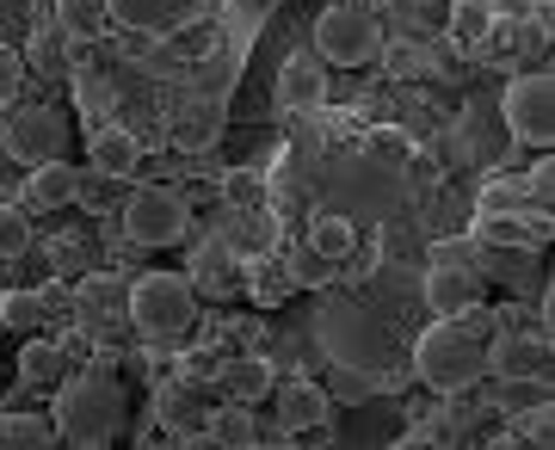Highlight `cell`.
Segmentation results:
<instances>
[{
	"label": "cell",
	"mask_w": 555,
	"mask_h": 450,
	"mask_svg": "<svg viewBox=\"0 0 555 450\" xmlns=\"http://www.w3.org/2000/svg\"><path fill=\"white\" fill-rule=\"evenodd\" d=\"M124 321H130L149 346H185V339L198 333L204 309H198L192 278H179V272H142V278H130Z\"/></svg>",
	"instance_id": "3"
},
{
	"label": "cell",
	"mask_w": 555,
	"mask_h": 450,
	"mask_svg": "<svg viewBox=\"0 0 555 450\" xmlns=\"http://www.w3.org/2000/svg\"><path fill=\"white\" fill-rule=\"evenodd\" d=\"M217 383H222L229 401H247V408H254V401L272 395V358H266V352H222Z\"/></svg>",
	"instance_id": "18"
},
{
	"label": "cell",
	"mask_w": 555,
	"mask_h": 450,
	"mask_svg": "<svg viewBox=\"0 0 555 450\" xmlns=\"http://www.w3.org/2000/svg\"><path fill=\"white\" fill-rule=\"evenodd\" d=\"M364 149L377 160H389V167H408V160H414V137H408L401 124H371V130H364Z\"/></svg>",
	"instance_id": "28"
},
{
	"label": "cell",
	"mask_w": 555,
	"mask_h": 450,
	"mask_svg": "<svg viewBox=\"0 0 555 450\" xmlns=\"http://www.w3.org/2000/svg\"><path fill=\"white\" fill-rule=\"evenodd\" d=\"M488 376H500V383H550V333L494 327L488 333Z\"/></svg>",
	"instance_id": "8"
},
{
	"label": "cell",
	"mask_w": 555,
	"mask_h": 450,
	"mask_svg": "<svg viewBox=\"0 0 555 450\" xmlns=\"http://www.w3.org/2000/svg\"><path fill=\"white\" fill-rule=\"evenodd\" d=\"M20 62L38 80H62V75H68V62H75V56H68V31H62V25H38Z\"/></svg>",
	"instance_id": "24"
},
{
	"label": "cell",
	"mask_w": 555,
	"mask_h": 450,
	"mask_svg": "<svg viewBox=\"0 0 555 450\" xmlns=\"http://www.w3.org/2000/svg\"><path fill=\"white\" fill-rule=\"evenodd\" d=\"M62 142H68V124H62L56 105H7L0 112V155L7 160H50L62 155Z\"/></svg>",
	"instance_id": "7"
},
{
	"label": "cell",
	"mask_w": 555,
	"mask_h": 450,
	"mask_svg": "<svg viewBox=\"0 0 555 450\" xmlns=\"http://www.w3.org/2000/svg\"><path fill=\"white\" fill-rule=\"evenodd\" d=\"M185 229H192V204H185L179 185H137L124 197V235H130V247L155 254V247L185 241Z\"/></svg>",
	"instance_id": "5"
},
{
	"label": "cell",
	"mask_w": 555,
	"mask_h": 450,
	"mask_svg": "<svg viewBox=\"0 0 555 450\" xmlns=\"http://www.w3.org/2000/svg\"><path fill=\"white\" fill-rule=\"evenodd\" d=\"M75 93H80V105H87V118H100L105 105H112V80H100V75H75Z\"/></svg>",
	"instance_id": "35"
},
{
	"label": "cell",
	"mask_w": 555,
	"mask_h": 450,
	"mask_svg": "<svg viewBox=\"0 0 555 450\" xmlns=\"http://www.w3.org/2000/svg\"><path fill=\"white\" fill-rule=\"evenodd\" d=\"M192 291H210V296H235L241 291V247L235 241L210 235L192 259Z\"/></svg>",
	"instance_id": "17"
},
{
	"label": "cell",
	"mask_w": 555,
	"mask_h": 450,
	"mask_svg": "<svg viewBox=\"0 0 555 450\" xmlns=\"http://www.w3.org/2000/svg\"><path fill=\"white\" fill-rule=\"evenodd\" d=\"M481 247L476 235H444V241H433V266H481Z\"/></svg>",
	"instance_id": "33"
},
{
	"label": "cell",
	"mask_w": 555,
	"mask_h": 450,
	"mask_svg": "<svg viewBox=\"0 0 555 450\" xmlns=\"http://www.w3.org/2000/svg\"><path fill=\"white\" fill-rule=\"evenodd\" d=\"M217 197H222V210H235V216H247V222H259V216L272 210V173H266V167H254V160L222 167Z\"/></svg>",
	"instance_id": "13"
},
{
	"label": "cell",
	"mask_w": 555,
	"mask_h": 450,
	"mask_svg": "<svg viewBox=\"0 0 555 450\" xmlns=\"http://www.w3.org/2000/svg\"><path fill=\"white\" fill-rule=\"evenodd\" d=\"M278 105L284 112H321L327 105V62L315 50H297L278 68Z\"/></svg>",
	"instance_id": "10"
},
{
	"label": "cell",
	"mask_w": 555,
	"mask_h": 450,
	"mask_svg": "<svg viewBox=\"0 0 555 450\" xmlns=\"http://www.w3.org/2000/svg\"><path fill=\"white\" fill-rule=\"evenodd\" d=\"M43 321H50L43 291H7V296H0V327H13L20 339H25V333H38Z\"/></svg>",
	"instance_id": "26"
},
{
	"label": "cell",
	"mask_w": 555,
	"mask_h": 450,
	"mask_svg": "<svg viewBox=\"0 0 555 450\" xmlns=\"http://www.w3.org/2000/svg\"><path fill=\"white\" fill-rule=\"evenodd\" d=\"M500 118H506L513 142H525V149H550L555 142V80L543 75V68L513 75L506 80V93H500Z\"/></svg>",
	"instance_id": "6"
},
{
	"label": "cell",
	"mask_w": 555,
	"mask_h": 450,
	"mask_svg": "<svg viewBox=\"0 0 555 450\" xmlns=\"http://www.w3.org/2000/svg\"><path fill=\"white\" fill-rule=\"evenodd\" d=\"M80 197V173H75V160H31V173H25V210H68Z\"/></svg>",
	"instance_id": "12"
},
{
	"label": "cell",
	"mask_w": 555,
	"mask_h": 450,
	"mask_svg": "<svg viewBox=\"0 0 555 450\" xmlns=\"http://www.w3.org/2000/svg\"><path fill=\"white\" fill-rule=\"evenodd\" d=\"M75 371L68 358H62L56 339H43V333H25V352H20V376H25V389H56L62 376Z\"/></svg>",
	"instance_id": "23"
},
{
	"label": "cell",
	"mask_w": 555,
	"mask_h": 450,
	"mask_svg": "<svg viewBox=\"0 0 555 450\" xmlns=\"http://www.w3.org/2000/svg\"><path fill=\"white\" fill-rule=\"evenodd\" d=\"M469 303H481V266H426V309L463 314Z\"/></svg>",
	"instance_id": "15"
},
{
	"label": "cell",
	"mask_w": 555,
	"mask_h": 450,
	"mask_svg": "<svg viewBox=\"0 0 555 450\" xmlns=\"http://www.w3.org/2000/svg\"><path fill=\"white\" fill-rule=\"evenodd\" d=\"M241 291L254 296L259 309H284L291 291H297V278H291L284 254H254V259H241Z\"/></svg>",
	"instance_id": "19"
},
{
	"label": "cell",
	"mask_w": 555,
	"mask_h": 450,
	"mask_svg": "<svg viewBox=\"0 0 555 450\" xmlns=\"http://www.w3.org/2000/svg\"><path fill=\"white\" fill-rule=\"evenodd\" d=\"M31 247V210L25 204H0V259H20Z\"/></svg>",
	"instance_id": "30"
},
{
	"label": "cell",
	"mask_w": 555,
	"mask_h": 450,
	"mask_svg": "<svg viewBox=\"0 0 555 450\" xmlns=\"http://www.w3.org/2000/svg\"><path fill=\"white\" fill-rule=\"evenodd\" d=\"M20 87H25V62H20V50H7V43H0V112L20 99Z\"/></svg>",
	"instance_id": "34"
},
{
	"label": "cell",
	"mask_w": 555,
	"mask_h": 450,
	"mask_svg": "<svg viewBox=\"0 0 555 450\" xmlns=\"http://www.w3.org/2000/svg\"><path fill=\"white\" fill-rule=\"evenodd\" d=\"M50 445H56V420L43 408L13 401V408L0 413V450H50Z\"/></svg>",
	"instance_id": "21"
},
{
	"label": "cell",
	"mask_w": 555,
	"mask_h": 450,
	"mask_svg": "<svg viewBox=\"0 0 555 450\" xmlns=\"http://www.w3.org/2000/svg\"><path fill=\"white\" fill-rule=\"evenodd\" d=\"M259 432L254 420H247V401H235V408L217 413V426H210V445H254Z\"/></svg>",
	"instance_id": "32"
},
{
	"label": "cell",
	"mask_w": 555,
	"mask_h": 450,
	"mask_svg": "<svg viewBox=\"0 0 555 450\" xmlns=\"http://www.w3.org/2000/svg\"><path fill=\"white\" fill-rule=\"evenodd\" d=\"M488 333H494V314L469 303L463 314H438L433 327L414 339V376L433 395H463L488 376Z\"/></svg>",
	"instance_id": "1"
},
{
	"label": "cell",
	"mask_w": 555,
	"mask_h": 450,
	"mask_svg": "<svg viewBox=\"0 0 555 450\" xmlns=\"http://www.w3.org/2000/svg\"><path fill=\"white\" fill-rule=\"evenodd\" d=\"M500 31V7L494 0H451V50H488Z\"/></svg>",
	"instance_id": "20"
},
{
	"label": "cell",
	"mask_w": 555,
	"mask_h": 450,
	"mask_svg": "<svg viewBox=\"0 0 555 450\" xmlns=\"http://www.w3.org/2000/svg\"><path fill=\"white\" fill-rule=\"evenodd\" d=\"M56 445H75V450H105L112 438L124 432V383L105 364L93 371H75L56 383Z\"/></svg>",
	"instance_id": "2"
},
{
	"label": "cell",
	"mask_w": 555,
	"mask_h": 450,
	"mask_svg": "<svg viewBox=\"0 0 555 450\" xmlns=\"http://www.w3.org/2000/svg\"><path fill=\"white\" fill-rule=\"evenodd\" d=\"M525 204H531V197H525V185H518V179H488V185H481V197H476V216L525 210ZM531 210H537V204H531Z\"/></svg>",
	"instance_id": "31"
},
{
	"label": "cell",
	"mask_w": 555,
	"mask_h": 450,
	"mask_svg": "<svg viewBox=\"0 0 555 450\" xmlns=\"http://www.w3.org/2000/svg\"><path fill=\"white\" fill-rule=\"evenodd\" d=\"M525 197H531L537 210H550V204H555V167H550V160H537V167H531V179H525Z\"/></svg>",
	"instance_id": "36"
},
{
	"label": "cell",
	"mask_w": 555,
	"mask_h": 450,
	"mask_svg": "<svg viewBox=\"0 0 555 450\" xmlns=\"http://www.w3.org/2000/svg\"><path fill=\"white\" fill-rule=\"evenodd\" d=\"M87 160H93L100 179H137L142 173V137L124 130V124H100V130L87 137Z\"/></svg>",
	"instance_id": "11"
},
{
	"label": "cell",
	"mask_w": 555,
	"mask_h": 450,
	"mask_svg": "<svg viewBox=\"0 0 555 450\" xmlns=\"http://www.w3.org/2000/svg\"><path fill=\"white\" fill-rule=\"evenodd\" d=\"M284 266H291V278H297V291H321V284H334V278H339V259H321L309 241H302V247H291V254H284Z\"/></svg>",
	"instance_id": "27"
},
{
	"label": "cell",
	"mask_w": 555,
	"mask_h": 450,
	"mask_svg": "<svg viewBox=\"0 0 555 450\" xmlns=\"http://www.w3.org/2000/svg\"><path fill=\"white\" fill-rule=\"evenodd\" d=\"M217 371H222V346H185V352L173 358L179 383H217Z\"/></svg>",
	"instance_id": "29"
},
{
	"label": "cell",
	"mask_w": 555,
	"mask_h": 450,
	"mask_svg": "<svg viewBox=\"0 0 555 450\" xmlns=\"http://www.w3.org/2000/svg\"><path fill=\"white\" fill-rule=\"evenodd\" d=\"M315 56L327 68H371L383 56V25L371 7H352V0H334L315 13Z\"/></svg>",
	"instance_id": "4"
},
{
	"label": "cell",
	"mask_w": 555,
	"mask_h": 450,
	"mask_svg": "<svg viewBox=\"0 0 555 450\" xmlns=\"http://www.w3.org/2000/svg\"><path fill=\"white\" fill-rule=\"evenodd\" d=\"M327 413H334V401H327L321 383H284V389H278V426H284V438H297V432H327Z\"/></svg>",
	"instance_id": "16"
},
{
	"label": "cell",
	"mask_w": 555,
	"mask_h": 450,
	"mask_svg": "<svg viewBox=\"0 0 555 450\" xmlns=\"http://www.w3.org/2000/svg\"><path fill=\"white\" fill-rule=\"evenodd\" d=\"M302 241H309V247H315L321 259H339V266H346V259H352V247H358V229L352 222H346V216H309V229H302Z\"/></svg>",
	"instance_id": "25"
},
{
	"label": "cell",
	"mask_w": 555,
	"mask_h": 450,
	"mask_svg": "<svg viewBox=\"0 0 555 450\" xmlns=\"http://www.w3.org/2000/svg\"><path fill=\"white\" fill-rule=\"evenodd\" d=\"M56 25L68 31V43H100V38H112L118 7L112 0H56Z\"/></svg>",
	"instance_id": "22"
},
{
	"label": "cell",
	"mask_w": 555,
	"mask_h": 450,
	"mask_svg": "<svg viewBox=\"0 0 555 450\" xmlns=\"http://www.w3.org/2000/svg\"><path fill=\"white\" fill-rule=\"evenodd\" d=\"M167 142H173V149H185V155L217 149V142H222V99L204 93V99H192L185 112H173V124H167Z\"/></svg>",
	"instance_id": "14"
},
{
	"label": "cell",
	"mask_w": 555,
	"mask_h": 450,
	"mask_svg": "<svg viewBox=\"0 0 555 450\" xmlns=\"http://www.w3.org/2000/svg\"><path fill=\"white\" fill-rule=\"evenodd\" d=\"M124 303H130V284H124L118 272H87L68 291V309H75L80 333L100 346V339H112V333H124Z\"/></svg>",
	"instance_id": "9"
}]
</instances>
